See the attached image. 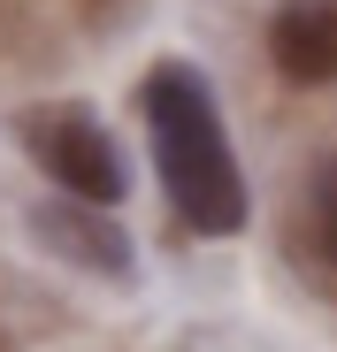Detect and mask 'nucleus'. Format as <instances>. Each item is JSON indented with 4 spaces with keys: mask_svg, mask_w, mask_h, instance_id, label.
I'll list each match as a JSON object with an SVG mask.
<instances>
[{
    "mask_svg": "<svg viewBox=\"0 0 337 352\" xmlns=\"http://www.w3.org/2000/svg\"><path fill=\"white\" fill-rule=\"evenodd\" d=\"M138 115H146L153 168H161V192L177 207V222L199 230V238L246 230V176H238L230 138H222V107H215L207 77L192 62H153L138 85Z\"/></svg>",
    "mask_w": 337,
    "mask_h": 352,
    "instance_id": "nucleus-1",
    "label": "nucleus"
},
{
    "mask_svg": "<svg viewBox=\"0 0 337 352\" xmlns=\"http://www.w3.org/2000/svg\"><path fill=\"white\" fill-rule=\"evenodd\" d=\"M268 54L292 85H337V0H284L268 23Z\"/></svg>",
    "mask_w": 337,
    "mask_h": 352,
    "instance_id": "nucleus-3",
    "label": "nucleus"
},
{
    "mask_svg": "<svg viewBox=\"0 0 337 352\" xmlns=\"http://www.w3.org/2000/svg\"><path fill=\"white\" fill-rule=\"evenodd\" d=\"M314 230H322V245L337 253V168L322 176V192H314Z\"/></svg>",
    "mask_w": 337,
    "mask_h": 352,
    "instance_id": "nucleus-4",
    "label": "nucleus"
},
{
    "mask_svg": "<svg viewBox=\"0 0 337 352\" xmlns=\"http://www.w3.org/2000/svg\"><path fill=\"white\" fill-rule=\"evenodd\" d=\"M16 138L31 146V161H39L77 207H116V199L131 192L116 138H107L92 115H77V107H31L23 123H16Z\"/></svg>",
    "mask_w": 337,
    "mask_h": 352,
    "instance_id": "nucleus-2",
    "label": "nucleus"
}]
</instances>
